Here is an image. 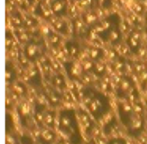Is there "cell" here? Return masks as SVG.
I'll list each match as a JSON object with an SVG mask.
<instances>
[{"label":"cell","mask_w":147,"mask_h":144,"mask_svg":"<svg viewBox=\"0 0 147 144\" xmlns=\"http://www.w3.org/2000/svg\"><path fill=\"white\" fill-rule=\"evenodd\" d=\"M126 42L132 52L138 53L141 48L142 44L141 33L138 30H132L127 35Z\"/></svg>","instance_id":"4"},{"label":"cell","mask_w":147,"mask_h":144,"mask_svg":"<svg viewBox=\"0 0 147 144\" xmlns=\"http://www.w3.org/2000/svg\"><path fill=\"white\" fill-rule=\"evenodd\" d=\"M42 50L43 45L40 41L36 40H28L24 46V56L29 61H35L41 56Z\"/></svg>","instance_id":"3"},{"label":"cell","mask_w":147,"mask_h":144,"mask_svg":"<svg viewBox=\"0 0 147 144\" xmlns=\"http://www.w3.org/2000/svg\"><path fill=\"white\" fill-rule=\"evenodd\" d=\"M90 56V58L93 59V60H96L98 62V60L102 58V51L97 47H93L90 51V53H89Z\"/></svg>","instance_id":"8"},{"label":"cell","mask_w":147,"mask_h":144,"mask_svg":"<svg viewBox=\"0 0 147 144\" xmlns=\"http://www.w3.org/2000/svg\"><path fill=\"white\" fill-rule=\"evenodd\" d=\"M112 0H99V5L102 6V8L109 9L112 6Z\"/></svg>","instance_id":"10"},{"label":"cell","mask_w":147,"mask_h":144,"mask_svg":"<svg viewBox=\"0 0 147 144\" xmlns=\"http://www.w3.org/2000/svg\"><path fill=\"white\" fill-rule=\"evenodd\" d=\"M15 68H13L12 64L9 62L6 64V80L10 81L13 78V76L15 75Z\"/></svg>","instance_id":"9"},{"label":"cell","mask_w":147,"mask_h":144,"mask_svg":"<svg viewBox=\"0 0 147 144\" xmlns=\"http://www.w3.org/2000/svg\"><path fill=\"white\" fill-rule=\"evenodd\" d=\"M56 21L54 22L53 24V27L54 29H56V31L59 33H62V34H66L67 33V30H68V27H67V24L66 22L63 20V19H59V18H56Z\"/></svg>","instance_id":"7"},{"label":"cell","mask_w":147,"mask_h":144,"mask_svg":"<svg viewBox=\"0 0 147 144\" xmlns=\"http://www.w3.org/2000/svg\"><path fill=\"white\" fill-rule=\"evenodd\" d=\"M93 27L96 35L101 40L111 46L120 44L122 40L121 20L116 13L111 14L102 20L98 21Z\"/></svg>","instance_id":"1"},{"label":"cell","mask_w":147,"mask_h":144,"mask_svg":"<svg viewBox=\"0 0 147 144\" xmlns=\"http://www.w3.org/2000/svg\"><path fill=\"white\" fill-rule=\"evenodd\" d=\"M48 4L53 16L64 19L69 12V0H45Z\"/></svg>","instance_id":"2"},{"label":"cell","mask_w":147,"mask_h":144,"mask_svg":"<svg viewBox=\"0 0 147 144\" xmlns=\"http://www.w3.org/2000/svg\"><path fill=\"white\" fill-rule=\"evenodd\" d=\"M65 47H66V50L68 52V54H70V56H71V57L78 56L80 47H79V45L76 41H74V40L68 41L65 45Z\"/></svg>","instance_id":"6"},{"label":"cell","mask_w":147,"mask_h":144,"mask_svg":"<svg viewBox=\"0 0 147 144\" xmlns=\"http://www.w3.org/2000/svg\"><path fill=\"white\" fill-rule=\"evenodd\" d=\"M26 1H27V2H28L29 4H33V3H34L36 0H26Z\"/></svg>","instance_id":"11"},{"label":"cell","mask_w":147,"mask_h":144,"mask_svg":"<svg viewBox=\"0 0 147 144\" xmlns=\"http://www.w3.org/2000/svg\"><path fill=\"white\" fill-rule=\"evenodd\" d=\"M76 3L79 7L83 8L85 10L95 9L96 6L99 5V0H71Z\"/></svg>","instance_id":"5"}]
</instances>
